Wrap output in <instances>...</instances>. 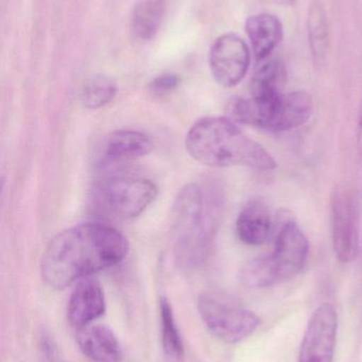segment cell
<instances>
[{
	"mask_svg": "<svg viewBox=\"0 0 362 362\" xmlns=\"http://www.w3.org/2000/svg\"><path fill=\"white\" fill-rule=\"evenodd\" d=\"M77 341L83 354L91 362H120L121 349L112 329L91 325L78 329Z\"/></svg>",
	"mask_w": 362,
	"mask_h": 362,
	"instance_id": "4fadbf2b",
	"label": "cell"
},
{
	"mask_svg": "<svg viewBox=\"0 0 362 362\" xmlns=\"http://www.w3.org/2000/svg\"><path fill=\"white\" fill-rule=\"evenodd\" d=\"M127 238L111 226L86 223L57 234L42 257L45 282L64 289L76 281L114 267L127 257Z\"/></svg>",
	"mask_w": 362,
	"mask_h": 362,
	"instance_id": "6da1fadb",
	"label": "cell"
},
{
	"mask_svg": "<svg viewBox=\"0 0 362 362\" xmlns=\"http://www.w3.org/2000/svg\"><path fill=\"white\" fill-rule=\"evenodd\" d=\"M250 61L248 45L236 34L220 36L210 49V71L215 81L223 87L239 84L248 72Z\"/></svg>",
	"mask_w": 362,
	"mask_h": 362,
	"instance_id": "30bf717a",
	"label": "cell"
},
{
	"mask_svg": "<svg viewBox=\"0 0 362 362\" xmlns=\"http://www.w3.org/2000/svg\"><path fill=\"white\" fill-rule=\"evenodd\" d=\"M357 146L362 154V103L358 112V121H357Z\"/></svg>",
	"mask_w": 362,
	"mask_h": 362,
	"instance_id": "7402d4cb",
	"label": "cell"
},
{
	"mask_svg": "<svg viewBox=\"0 0 362 362\" xmlns=\"http://www.w3.org/2000/svg\"><path fill=\"white\" fill-rule=\"evenodd\" d=\"M246 31L257 61L269 57L283 37V25L278 17L271 14H257L249 17Z\"/></svg>",
	"mask_w": 362,
	"mask_h": 362,
	"instance_id": "9a60e30c",
	"label": "cell"
},
{
	"mask_svg": "<svg viewBox=\"0 0 362 362\" xmlns=\"http://www.w3.org/2000/svg\"><path fill=\"white\" fill-rule=\"evenodd\" d=\"M198 310L208 331L227 344L242 341L261 325V319L254 313L216 291L202 293Z\"/></svg>",
	"mask_w": 362,
	"mask_h": 362,
	"instance_id": "8992f818",
	"label": "cell"
},
{
	"mask_svg": "<svg viewBox=\"0 0 362 362\" xmlns=\"http://www.w3.org/2000/svg\"><path fill=\"white\" fill-rule=\"evenodd\" d=\"M314 112V101L306 91H293L250 99H236L230 114L238 122L271 132H287L305 124Z\"/></svg>",
	"mask_w": 362,
	"mask_h": 362,
	"instance_id": "5b68a950",
	"label": "cell"
},
{
	"mask_svg": "<svg viewBox=\"0 0 362 362\" xmlns=\"http://www.w3.org/2000/svg\"><path fill=\"white\" fill-rule=\"evenodd\" d=\"M186 150L195 160L208 167H246L266 172L278 165L261 144L222 117L197 121L187 134Z\"/></svg>",
	"mask_w": 362,
	"mask_h": 362,
	"instance_id": "3957f363",
	"label": "cell"
},
{
	"mask_svg": "<svg viewBox=\"0 0 362 362\" xmlns=\"http://www.w3.org/2000/svg\"><path fill=\"white\" fill-rule=\"evenodd\" d=\"M337 333V310L333 304H321L308 321L299 362H334Z\"/></svg>",
	"mask_w": 362,
	"mask_h": 362,
	"instance_id": "ba28073f",
	"label": "cell"
},
{
	"mask_svg": "<svg viewBox=\"0 0 362 362\" xmlns=\"http://www.w3.org/2000/svg\"><path fill=\"white\" fill-rule=\"evenodd\" d=\"M162 344L168 362H185V349L180 331L167 299L161 301Z\"/></svg>",
	"mask_w": 362,
	"mask_h": 362,
	"instance_id": "ac0fdd59",
	"label": "cell"
},
{
	"mask_svg": "<svg viewBox=\"0 0 362 362\" xmlns=\"http://www.w3.org/2000/svg\"><path fill=\"white\" fill-rule=\"evenodd\" d=\"M222 191L215 183H191L172 209L174 253L184 268L203 265L210 257L222 213Z\"/></svg>",
	"mask_w": 362,
	"mask_h": 362,
	"instance_id": "7a4b0ae2",
	"label": "cell"
},
{
	"mask_svg": "<svg viewBox=\"0 0 362 362\" xmlns=\"http://www.w3.org/2000/svg\"><path fill=\"white\" fill-rule=\"evenodd\" d=\"M332 238L340 262L349 263L356 257L359 249L358 204L346 191H336L332 198Z\"/></svg>",
	"mask_w": 362,
	"mask_h": 362,
	"instance_id": "9c48e42d",
	"label": "cell"
},
{
	"mask_svg": "<svg viewBox=\"0 0 362 362\" xmlns=\"http://www.w3.org/2000/svg\"><path fill=\"white\" fill-rule=\"evenodd\" d=\"M153 142L146 134L138 131H117L104 141L103 157L111 163L134 160L146 156L152 151Z\"/></svg>",
	"mask_w": 362,
	"mask_h": 362,
	"instance_id": "5bb4252c",
	"label": "cell"
},
{
	"mask_svg": "<svg viewBox=\"0 0 362 362\" xmlns=\"http://www.w3.org/2000/svg\"><path fill=\"white\" fill-rule=\"evenodd\" d=\"M180 85V78L176 74H166L157 76L149 84V91L154 97H165L174 93Z\"/></svg>",
	"mask_w": 362,
	"mask_h": 362,
	"instance_id": "44dd1931",
	"label": "cell"
},
{
	"mask_svg": "<svg viewBox=\"0 0 362 362\" xmlns=\"http://www.w3.org/2000/svg\"><path fill=\"white\" fill-rule=\"evenodd\" d=\"M157 196V185L150 180L120 177L100 183L96 187L94 199L103 212L130 219L144 213Z\"/></svg>",
	"mask_w": 362,
	"mask_h": 362,
	"instance_id": "52a82bcc",
	"label": "cell"
},
{
	"mask_svg": "<svg viewBox=\"0 0 362 362\" xmlns=\"http://www.w3.org/2000/svg\"><path fill=\"white\" fill-rule=\"evenodd\" d=\"M103 288L97 279L86 276L78 281L68 301L67 316L77 329L91 325L106 312Z\"/></svg>",
	"mask_w": 362,
	"mask_h": 362,
	"instance_id": "8fae6325",
	"label": "cell"
},
{
	"mask_svg": "<svg viewBox=\"0 0 362 362\" xmlns=\"http://www.w3.org/2000/svg\"><path fill=\"white\" fill-rule=\"evenodd\" d=\"M273 232V221L267 204L252 199L240 211L236 221V233L240 242L249 246L265 244Z\"/></svg>",
	"mask_w": 362,
	"mask_h": 362,
	"instance_id": "7c38bea8",
	"label": "cell"
},
{
	"mask_svg": "<svg viewBox=\"0 0 362 362\" xmlns=\"http://www.w3.org/2000/svg\"><path fill=\"white\" fill-rule=\"evenodd\" d=\"M286 81V69L278 59H264L257 67L252 81L253 97L278 95Z\"/></svg>",
	"mask_w": 362,
	"mask_h": 362,
	"instance_id": "e0dca14e",
	"label": "cell"
},
{
	"mask_svg": "<svg viewBox=\"0 0 362 362\" xmlns=\"http://www.w3.org/2000/svg\"><path fill=\"white\" fill-rule=\"evenodd\" d=\"M165 12L164 0H144L136 6L132 30L140 40H150L157 34Z\"/></svg>",
	"mask_w": 362,
	"mask_h": 362,
	"instance_id": "d6986e66",
	"label": "cell"
},
{
	"mask_svg": "<svg viewBox=\"0 0 362 362\" xmlns=\"http://www.w3.org/2000/svg\"><path fill=\"white\" fill-rule=\"evenodd\" d=\"M308 40L315 61L324 59L329 49V21L324 8L319 0H314L308 8Z\"/></svg>",
	"mask_w": 362,
	"mask_h": 362,
	"instance_id": "2e32d148",
	"label": "cell"
},
{
	"mask_svg": "<svg viewBox=\"0 0 362 362\" xmlns=\"http://www.w3.org/2000/svg\"><path fill=\"white\" fill-rule=\"evenodd\" d=\"M308 255L310 244L305 234L295 221H286L276 233L273 251L244 265L240 280L250 288H266L287 282L301 272Z\"/></svg>",
	"mask_w": 362,
	"mask_h": 362,
	"instance_id": "277c9868",
	"label": "cell"
},
{
	"mask_svg": "<svg viewBox=\"0 0 362 362\" xmlns=\"http://www.w3.org/2000/svg\"><path fill=\"white\" fill-rule=\"evenodd\" d=\"M117 93L116 82L110 76H96L83 85L81 102L89 110H98L113 101Z\"/></svg>",
	"mask_w": 362,
	"mask_h": 362,
	"instance_id": "ffe728a7",
	"label": "cell"
}]
</instances>
